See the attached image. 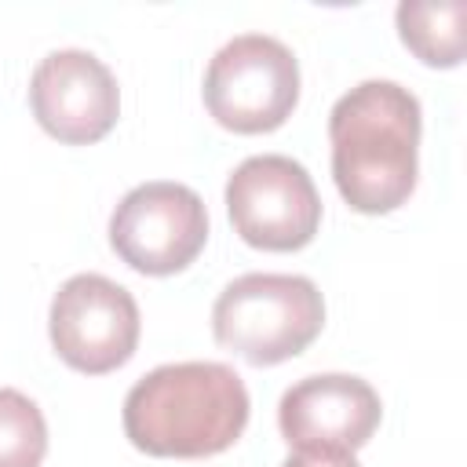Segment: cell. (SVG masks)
<instances>
[{
	"instance_id": "obj_1",
	"label": "cell",
	"mask_w": 467,
	"mask_h": 467,
	"mask_svg": "<svg viewBox=\"0 0 467 467\" xmlns=\"http://www.w3.org/2000/svg\"><path fill=\"white\" fill-rule=\"evenodd\" d=\"M420 99L398 80H361L328 113L332 179L361 215L401 208L420 175Z\"/></svg>"
},
{
	"instance_id": "obj_12",
	"label": "cell",
	"mask_w": 467,
	"mask_h": 467,
	"mask_svg": "<svg viewBox=\"0 0 467 467\" xmlns=\"http://www.w3.org/2000/svg\"><path fill=\"white\" fill-rule=\"evenodd\" d=\"M281 467H361L354 452H292Z\"/></svg>"
},
{
	"instance_id": "obj_9",
	"label": "cell",
	"mask_w": 467,
	"mask_h": 467,
	"mask_svg": "<svg viewBox=\"0 0 467 467\" xmlns=\"http://www.w3.org/2000/svg\"><path fill=\"white\" fill-rule=\"evenodd\" d=\"M379 416L372 383L347 372L306 376L277 401L281 438L299 452H358L376 434Z\"/></svg>"
},
{
	"instance_id": "obj_5",
	"label": "cell",
	"mask_w": 467,
	"mask_h": 467,
	"mask_svg": "<svg viewBox=\"0 0 467 467\" xmlns=\"http://www.w3.org/2000/svg\"><path fill=\"white\" fill-rule=\"evenodd\" d=\"M234 234L263 252L306 248L321 226V197L310 171L285 153L244 157L226 179Z\"/></svg>"
},
{
	"instance_id": "obj_10",
	"label": "cell",
	"mask_w": 467,
	"mask_h": 467,
	"mask_svg": "<svg viewBox=\"0 0 467 467\" xmlns=\"http://www.w3.org/2000/svg\"><path fill=\"white\" fill-rule=\"evenodd\" d=\"M394 18L401 44L423 66L452 69L463 62V22H467L463 0H401Z\"/></svg>"
},
{
	"instance_id": "obj_11",
	"label": "cell",
	"mask_w": 467,
	"mask_h": 467,
	"mask_svg": "<svg viewBox=\"0 0 467 467\" xmlns=\"http://www.w3.org/2000/svg\"><path fill=\"white\" fill-rule=\"evenodd\" d=\"M47 452V423L33 398L0 387V467H40Z\"/></svg>"
},
{
	"instance_id": "obj_3",
	"label": "cell",
	"mask_w": 467,
	"mask_h": 467,
	"mask_svg": "<svg viewBox=\"0 0 467 467\" xmlns=\"http://www.w3.org/2000/svg\"><path fill=\"white\" fill-rule=\"evenodd\" d=\"M321 325L325 299L303 274H241L212 306L215 343L255 368L303 354Z\"/></svg>"
},
{
	"instance_id": "obj_4",
	"label": "cell",
	"mask_w": 467,
	"mask_h": 467,
	"mask_svg": "<svg viewBox=\"0 0 467 467\" xmlns=\"http://www.w3.org/2000/svg\"><path fill=\"white\" fill-rule=\"evenodd\" d=\"M299 102V62L266 33L226 40L204 69V106L226 131L263 135L281 128Z\"/></svg>"
},
{
	"instance_id": "obj_6",
	"label": "cell",
	"mask_w": 467,
	"mask_h": 467,
	"mask_svg": "<svg viewBox=\"0 0 467 467\" xmlns=\"http://www.w3.org/2000/svg\"><path fill=\"white\" fill-rule=\"evenodd\" d=\"M208 241V208L182 182H142L109 215L113 252L139 274L168 277L186 270Z\"/></svg>"
},
{
	"instance_id": "obj_2",
	"label": "cell",
	"mask_w": 467,
	"mask_h": 467,
	"mask_svg": "<svg viewBox=\"0 0 467 467\" xmlns=\"http://www.w3.org/2000/svg\"><path fill=\"white\" fill-rule=\"evenodd\" d=\"M244 379L223 361H175L146 372L124 398V434L146 456L226 452L248 427Z\"/></svg>"
},
{
	"instance_id": "obj_7",
	"label": "cell",
	"mask_w": 467,
	"mask_h": 467,
	"mask_svg": "<svg viewBox=\"0 0 467 467\" xmlns=\"http://www.w3.org/2000/svg\"><path fill=\"white\" fill-rule=\"evenodd\" d=\"M139 328L142 321L135 296L102 274L69 277L55 292L47 314L55 354L84 376L120 368L139 347Z\"/></svg>"
},
{
	"instance_id": "obj_8",
	"label": "cell",
	"mask_w": 467,
	"mask_h": 467,
	"mask_svg": "<svg viewBox=\"0 0 467 467\" xmlns=\"http://www.w3.org/2000/svg\"><path fill=\"white\" fill-rule=\"evenodd\" d=\"M29 106L51 139L88 146L113 131L120 117V88L102 58L80 47H62L44 55L33 69Z\"/></svg>"
}]
</instances>
